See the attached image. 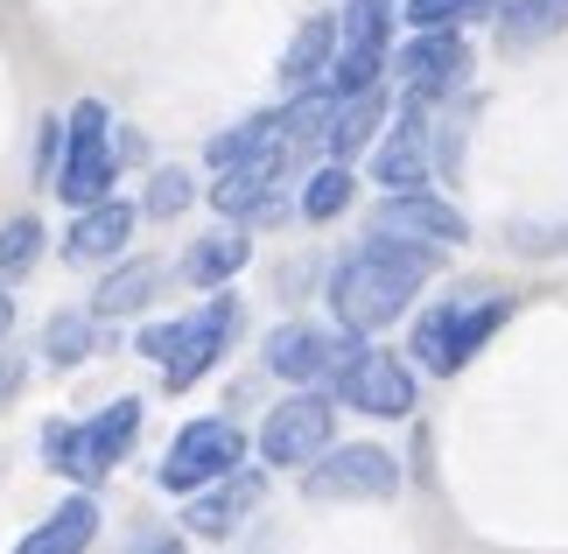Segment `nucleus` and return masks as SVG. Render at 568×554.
Masks as SVG:
<instances>
[{
  "instance_id": "nucleus-32",
  "label": "nucleus",
  "mask_w": 568,
  "mask_h": 554,
  "mask_svg": "<svg viewBox=\"0 0 568 554\" xmlns=\"http://www.w3.org/2000/svg\"><path fill=\"white\" fill-rule=\"evenodd\" d=\"M21 380H29V365L0 351V401H14V393H21Z\"/></svg>"
},
{
  "instance_id": "nucleus-22",
  "label": "nucleus",
  "mask_w": 568,
  "mask_h": 554,
  "mask_svg": "<svg viewBox=\"0 0 568 554\" xmlns=\"http://www.w3.org/2000/svg\"><path fill=\"white\" fill-rule=\"evenodd\" d=\"M92 541H99V498H92V492H78V498H63L57 513L42 520L14 554H84Z\"/></svg>"
},
{
  "instance_id": "nucleus-6",
  "label": "nucleus",
  "mask_w": 568,
  "mask_h": 554,
  "mask_svg": "<svg viewBox=\"0 0 568 554\" xmlns=\"http://www.w3.org/2000/svg\"><path fill=\"white\" fill-rule=\"evenodd\" d=\"M239 330H246V302H239L232 288H211L190 316H176V344H169V359H162V386L190 393L196 380H211V372L225 365V351L239 344Z\"/></svg>"
},
{
  "instance_id": "nucleus-17",
  "label": "nucleus",
  "mask_w": 568,
  "mask_h": 554,
  "mask_svg": "<svg viewBox=\"0 0 568 554\" xmlns=\"http://www.w3.org/2000/svg\"><path fill=\"white\" fill-rule=\"evenodd\" d=\"M246 260H253V232H246V225H232V218H217L204 239H190V253H183V281L211 295V288H232L239 274H246Z\"/></svg>"
},
{
  "instance_id": "nucleus-5",
  "label": "nucleus",
  "mask_w": 568,
  "mask_h": 554,
  "mask_svg": "<svg viewBox=\"0 0 568 554\" xmlns=\"http://www.w3.org/2000/svg\"><path fill=\"white\" fill-rule=\"evenodd\" d=\"M246 456H253V442H246V429H239L232 414H196V421L176 429V442L162 450L155 484H162L169 498H190V492H204V484L232 477Z\"/></svg>"
},
{
  "instance_id": "nucleus-9",
  "label": "nucleus",
  "mask_w": 568,
  "mask_h": 554,
  "mask_svg": "<svg viewBox=\"0 0 568 554\" xmlns=\"http://www.w3.org/2000/svg\"><path fill=\"white\" fill-rule=\"evenodd\" d=\"M331 401L352 407V414H373V421H407L414 401H422V386H414V365L379 351L373 338H358L344 351V365L331 372Z\"/></svg>"
},
{
  "instance_id": "nucleus-25",
  "label": "nucleus",
  "mask_w": 568,
  "mask_h": 554,
  "mask_svg": "<svg viewBox=\"0 0 568 554\" xmlns=\"http://www.w3.org/2000/svg\"><path fill=\"white\" fill-rule=\"evenodd\" d=\"M99 330L105 323L92 316V309H57V316L42 323V359H50L57 372H78L99 351Z\"/></svg>"
},
{
  "instance_id": "nucleus-16",
  "label": "nucleus",
  "mask_w": 568,
  "mask_h": 554,
  "mask_svg": "<svg viewBox=\"0 0 568 554\" xmlns=\"http://www.w3.org/2000/svg\"><path fill=\"white\" fill-rule=\"evenodd\" d=\"M134 225H141V204H126V197H99V204H84L71 218V232H63V260H71V268H113V260L134 246Z\"/></svg>"
},
{
  "instance_id": "nucleus-12",
  "label": "nucleus",
  "mask_w": 568,
  "mask_h": 554,
  "mask_svg": "<svg viewBox=\"0 0 568 554\" xmlns=\"http://www.w3.org/2000/svg\"><path fill=\"white\" fill-rule=\"evenodd\" d=\"M358 338L352 330H331V323H274L267 344H260V365L274 372L281 386H331V372L344 365V351Z\"/></svg>"
},
{
  "instance_id": "nucleus-2",
  "label": "nucleus",
  "mask_w": 568,
  "mask_h": 554,
  "mask_svg": "<svg viewBox=\"0 0 568 554\" xmlns=\"http://www.w3.org/2000/svg\"><path fill=\"white\" fill-rule=\"evenodd\" d=\"M513 316H519L513 288H456V295H435L407 323V365L428 372V380H456V372H470L477 351H491V338Z\"/></svg>"
},
{
  "instance_id": "nucleus-8",
  "label": "nucleus",
  "mask_w": 568,
  "mask_h": 554,
  "mask_svg": "<svg viewBox=\"0 0 568 554\" xmlns=\"http://www.w3.org/2000/svg\"><path fill=\"white\" fill-rule=\"evenodd\" d=\"M386 78L400 84V99H422V105L464 99V84H470L464 29H407V42H393V57H386Z\"/></svg>"
},
{
  "instance_id": "nucleus-10",
  "label": "nucleus",
  "mask_w": 568,
  "mask_h": 554,
  "mask_svg": "<svg viewBox=\"0 0 568 554\" xmlns=\"http://www.w3.org/2000/svg\"><path fill=\"white\" fill-rule=\"evenodd\" d=\"M302 492L323 505H386L400 492V456L379 450V442H331L302 471Z\"/></svg>"
},
{
  "instance_id": "nucleus-33",
  "label": "nucleus",
  "mask_w": 568,
  "mask_h": 554,
  "mask_svg": "<svg viewBox=\"0 0 568 554\" xmlns=\"http://www.w3.org/2000/svg\"><path fill=\"white\" fill-rule=\"evenodd\" d=\"M8 330H14V295L0 288V344H8Z\"/></svg>"
},
{
  "instance_id": "nucleus-13",
  "label": "nucleus",
  "mask_w": 568,
  "mask_h": 554,
  "mask_svg": "<svg viewBox=\"0 0 568 554\" xmlns=\"http://www.w3.org/2000/svg\"><path fill=\"white\" fill-rule=\"evenodd\" d=\"M373 183L379 190H428L435 183V105L400 99V113L373 141Z\"/></svg>"
},
{
  "instance_id": "nucleus-29",
  "label": "nucleus",
  "mask_w": 568,
  "mask_h": 554,
  "mask_svg": "<svg viewBox=\"0 0 568 554\" xmlns=\"http://www.w3.org/2000/svg\"><path fill=\"white\" fill-rule=\"evenodd\" d=\"M57 162H63V113H50L36 127V183L50 190L57 183Z\"/></svg>"
},
{
  "instance_id": "nucleus-4",
  "label": "nucleus",
  "mask_w": 568,
  "mask_h": 554,
  "mask_svg": "<svg viewBox=\"0 0 568 554\" xmlns=\"http://www.w3.org/2000/svg\"><path fill=\"white\" fill-rule=\"evenodd\" d=\"M113 105L105 99H78L71 113H63V162H57V197L71 211L99 204V197H113L120 183V141H113Z\"/></svg>"
},
{
  "instance_id": "nucleus-23",
  "label": "nucleus",
  "mask_w": 568,
  "mask_h": 554,
  "mask_svg": "<svg viewBox=\"0 0 568 554\" xmlns=\"http://www.w3.org/2000/svg\"><path fill=\"white\" fill-rule=\"evenodd\" d=\"M352 204H358V175H352V162H316L310 175H302L295 211L310 218V225H337Z\"/></svg>"
},
{
  "instance_id": "nucleus-7",
  "label": "nucleus",
  "mask_w": 568,
  "mask_h": 554,
  "mask_svg": "<svg viewBox=\"0 0 568 554\" xmlns=\"http://www.w3.org/2000/svg\"><path fill=\"white\" fill-rule=\"evenodd\" d=\"M331 442H337V401H331V386H295L281 407H267L253 450H260L267 471H310Z\"/></svg>"
},
{
  "instance_id": "nucleus-28",
  "label": "nucleus",
  "mask_w": 568,
  "mask_h": 554,
  "mask_svg": "<svg viewBox=\"0 0 568 554\" xmlns=\"http://www.w3.org/2000/svg\"><path fill=\"white\" fill-rule=\"evenodd\" d=\"M196 204V175L190 169H176V162H169V169H155V175H148V190H141V218H155V225H169V218H183Z\"/></svg>"
},
{
  "instance_id": "nucleus-20",
  "label": "nucleus",
  "mask_w": 568,
  "mask_h": 554,
  "mask_svg": "<svg viewBox=\"0 0 568 554\" xmlns=\"http://www.w3.org/2000/svg\"><path fill=\"white\" fill-rule=\"evenodd\" d=\"M331 57H337V14H310V21H302V29L288 36V50H281V63H274L281 92H310V84H323V71H331Z\"/></svg>"
},
{
  "instance_id": "nucleus-27",
  "label": "nucleus",
  "mask_w": 568,
  "mask_h": 554,
  "mask_svg": "<svg viewBox=\"0 0 568 554\" xmlns=\"http://www.w3.org/2000/svg\"><path fill=\"white\" fill-rule=\"evenodd\" d=\"M42 218L36 211H21V218H8L0 225V288H14L21 274H36V260H42Z\"/></svg>"
},
{
  "instance_id": "nucleus-11",
  "label": "nucleus",
  "mask_w": 568,
  "mask_h": 554,
  "mask_svg": "<svg viewBox=\"0 0 568 554\" xmlns=\"http://www.w3.org/2000/svg\"><path fill=\"white\" fill-rule=\"evenodd\" d=\"M288 169H295V148L274 141L267 154H253V162L217 169V183H211L204 197H211L217 218H232V225H274V218H281V183H288Z\"/></svg>"
},
{
  "instance_id": "nucleus-31",
  "label": "nucleus",
  "mask_w": 568,
  "mask_h": 554,
  "mask_svg": "<svg viewBox=\"0 0 568 554\" xmlns=\"http://www.w3.org/2000/svg\"><path fill=\"white\" fill-rule=\"evenodd\" d=\"M169 344H176V316H169V323H148L141 338H134V351H141L148 365H162V359H169Z\"/></svg>"
},
{
  "instance_id": "nucleus-14",
  "label": "nucleus",
  "mask_w": 568,
  "mask_h": 554,
  "mask_svg": "<svg viewBox=\"0 0 568 554\" xmlns=\"http://www.w3.org/2000/svg\"><path fill=\"white\" fill-rule=\"evenodd\" d=\"M373 232H400V239H428V246L456 253L470 239V218L435 190H386L373 204Z\"/></svg>"
},
{
  "instance_id": "nucleus-26",
  "label": "nucleus",
  "mask_w": 568,
  "mask_h": 554,
  "mask_svg": "<svg viewBox=\"0 0 568 554\" xmlns=\"http://www.w3.org/2000/svg\"><path fill=\"white\" fill-rule=\"evenodd\" d=\"M506 0H400V21L407 29H477L491 21Z\"/></svg>"
},
{
  "instance_id": "nucleus-21",
  "label": "nucleus",
  "mask_w": 568,
  "mask_h": 554,
  "mask_svg": "<svg viewBox=\"0 0 568 554\" xmlns=\"http://www.w3.org/2000/svg\"><path fill=\"white\" fill-rule=\"evenodd\" d=\"M491 29H498V50H513V57L548 50L568 29V0H506V8L491 14Z\"/></svg>"
},
{
  "instance_id": "nucleus-30",
  "label": "nucleus",
  "mask_w": 568,
  "mask_h": 554,
  "mask_svg": "<svg viewBox=\"0 0 568 554\" xmlns=\"http://www.w3.org/2000/svg\"><path fill=\"white\" fill-rule=\"evenodd\" d=\"M513 253H568V225H513Z\"/></svg>"
},
{
  "instance_id": "nucleus-3",
  "label": "nucleus",
  "mask_w": 568,
  "mask_h": 554,
  "mask_svg": "<svg viewBox=\"0 0 568 554\" xmlns=\"http://www.w3.org/2000/svg\"><path fill=\"white\" fill-rule=\"evenodd\" d=\"M141 421H148V401H134V393H120L113 407H99V414H57V421H42V463H50L57 477H71V484H105L120 471L126 456H134V442H141Z\"/></svg>"
},
{
  "instance_id": "nucleus-19",
  "label": "nucleus",
  "mask_w": 568,
  "mask_h": 554,
  "mask_svg": "<svg viewBox=\"0 0 568 554\" xmlns=\"http://www.w3.org/2000/svg\"><path fill=\"white\" fill-rule=\"evenodd\" d=\"M162 281H169V268L162 260H113V268H105V281L92 288V316L99 323H126V316H141L148 302L162 295Z\"/></svg>"
},
{
  "instance_id": "nucleus-18",
  "label": "nucleus",
  "mask_w": 568,
  "mask_h": 554,
  "mask_svg": "<svg viewBox=\"0 0 568 554\" xmlns=\"http://www.w3.org/2000/svg\"><path fill=\"white\" fill-rule=\"evenodd\" d=\"M386 120H393L386 84H373V92H358V99H337L331 127H323V154H331V162H358V154L386 134Z\"/></svg>"
},
{
  "instance_id": "nucleus-24",
  "label": "nucleus",
  "mask_w": 568,
  "mask_h": 554,
  "mask_svg": "<svg viewBox=\"0 0 568 554\" xmlns=\"http://www.w3.org/2000/svg\"><path fill=\"white\" fill-rule=\"evenodd\" d=\"M274 141H288V134H281V105H260V113H246L239 127H225V134L204 141V162H211V169H232V162H253V154H267Z\"/></svg>"
},
{
  "instance_id": "nucleus-15",
  "label": "nucleus",
  "mask_w": 568,
  "mask_h": 554,
  "mask_svg": "<svg viewBox=\"0 0 568 554\" xmlns=\"http://www.w3.org/2000/svg\"><path fill=\"white\" fill-rule=\"evenodd\" d=\"M260 498H267V471H246V463H239L232 477H217V484H204V492H190L183 534H196V541H232L239 526L260 513Z\"/></svg>"
},
{
  "instance_id": "nucleus-1",
  "label": "nucleus",
  "mask_w": 568,
  "mask_h": 554,
  "mask_svg": "<svg viewBox=\"0 0 568 554\" xmlns=\"http://www.w3.org/2000/svg\"><path fill=\"white\" fill-rule=\"evenodd\" d=\"M443 246H428V239H400V232H373L352 253L331 268V316L337 330H352V338H379L393 330L414 309V295L443 274Z\"/></svg>"
}]
</instances>
